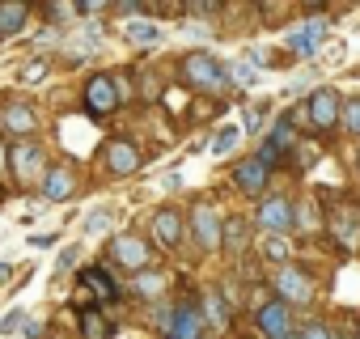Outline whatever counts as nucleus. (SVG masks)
I'll use <instances>...</instances> for the list:
<instances>
[{
    "label": "nucleus",
    "instance_id": "nucleus-1",
    "mask_svg": "<svg viewBox=\"0 0 360 339\" xmlns=\"http://www.w3.org/2000/svg\"><path fill=\"white\" fill-rule=\"evenodd\" d=\"M255 225L267 229V238H288V229L297 225V208L288 196H267L255 212Z\"/></svg>",
    "mask_w": 360,
    "mask_h": 339
},
{
    "label": "nucleus",
    "instance_id": "nucleus-2",
    "mask_svg": "<svg viewBox=\"0 0 360 339\" xmlns=\"http://www.w3.org/2000/svg\"><path fill=\"white\" fill-rule=\"evenodd\" d=\"M110 259L123 267V271H148L153 263V242H144L140 234H115L110 238Z\"/></svg>",
    "mask_w": 360,
    "mask_h": 339
},
{
    "label": "nucleus",
    "instance_id": "nucleus-3",
    "mask_svg": "<svg viewBox=\"0 0 360 339\" xmlns=\"http://www.w3.org/2000/svg\"><path fill=\"white\" fill-rule=\"evenodd\" d=\"M271 288H276V301H292V305H314V280L301 271V267H292V263H284V267H276V276H271Z\"/></svg>",
    "mask_w": 360,
    "mask_h": 339
},
{
    "label": "nucleus",
    "instance_id": "nucleus-4",
    "mask_svg": "<svg viewBox=\"0 0 360 339\" xmlns=\"http://www.w3.org/2000/svg\"><path fill=\"white\" fill-rule=\"evenodd\" d=\"M9 170L18 174V183L22 187H30V183H39V179H47V153L39 148V144H30V140H22V144H13L9 148Z\"/></svg>",
    "mask_w": 360,
    "mask_h": 339
},
{
    "label": "nucleus",
    "instance_id": "nucleus-5",
    "mask_svg": "<svg viewBox=\"0 0 360 339\" xmlns=\"http://www.w3.org/2000/svg\"><path fill=\"white\" fill-rule=\"evenodd\" d=\"M183 77H187L191 85H200V89H229V72H225L208 51H191V56L183 60Z\"/></svg>",
    "mask_w": 360,
    "mask_h": 339
},
{
    "label": "nucleus",
    "instance_id": "nucleus-6",
    "mask_svg": "<svg viewBox=\"0 0 360 339\" xmlns=\"http://www.w3.org/2000/svg\"><path fill=\"white\" fill-rule=\"evenodd\" d=\"M204 331H208V318H204V305L200 301H178L174 305V322H169V331H165V339H204Z\"/></svg>",
    "mask_w": 360,
    "mask_h": 339
},
{
    "label": "nucleus",
    "instance_id": "nucleus-7",
    "mask_svg": "<svg viewBox=\"0 0 360 339\" xmlns=\"http://www.w3.org/2000/svg\"><path fill=\"white\" fill-rule=\"evenodd\" d=\"M191 234L204 250H217L221 238H225V225H221V212L208 204V200H195L191 204Z\"/></svg>",
    "mask_w": 360,
    "mask_h": 339
},
{
    "label": "nucleus",
    "instance_id": "nucleus-8",
    "mask_svg": "<svg viewBox=\"0 0 360 339\" xmlns=\"http://www.w3.org/2000/svg\"><path fill=\"white\" fill-rule=\"evenodd\" d=\"M309 123H314V132H335L339 123H343V106H339V94L335 89H314L309 94Z\"/></svg>",
    "mask_w": 360,
    "mask_h": 339
},
{
    "label": "nucleus",
    "instance_id": "nucleus-9",
    "mask_svg": "<svg viewBox=\"0 0 360 339\" xmlns=\"http://www.w3.org/2000/svg\"><path fill=\"white\" fill-rule=\"evenodd\" d=\"M255 322H259V331H263L267 339H301V335H297V326H292L288 305H284V301H276V297L255 314Z\"/></svg>",
    "mask_w": 360,
    "mask_h": 339
},
{
    "label": "nucleus",
    "instance_id": "nucleus-10",
    "mask_svg": "<svg viewBox=\"0 0 360 339\" xmlns=\"http://www.w3.org/2000/svg\"><path fill=\"white\" fill-rule=\"evenodd\" d=\"M115 106H119V89H115V77H106V72L89 77V85H85V110H89L94 119H102V115H110Z\"/></svg>",
    "mask_w": 360,
    "mask_h": 339
},
{
    "label": "nucleus",
    "instance_id": "nucleus-11",
    "mask_svg": "<svg viewBox=\"0 0 360 339\" xmlns=\"http://www.w3.org/2000/svg\"><path fill=\"white\" fill-rule=\"evenodd\" d=\"M183 234H187V217L178 212V208H157L153 212V242L157 246L174 250L178 242H183Z\"/></svg>",
    "mask_w": 360,
    "mask_h": 339
},
{
    "label": "nucleus",
    "instance_id": "nucleus-12",
    "mask_svg": "<svg viewBox=\"0 0 360 339\" xmlns=\"http://www.w3.org/2000/svg\"><path fill=\"white\" fill-rule=\"evenodd\" d=\"M81 288L102 305V301H119V284L110 280V267L106 263H98V267H85L81 271Z\"/></svg>",
    "mask_w": 360,
    "mask_h": 339
},
{
    "label": "nucleus",
    "instance_id": "nucleus-13",
    "mask_svg": "<svg viewBox=\"0 0 360 339\" xmlns=\"http://www.w3.org/2000/svg\"><path fill=\"white\" fill-rule=\"evenodd\" d=\"M102 157H106V170H110V174H136V170H140V153H136L131 140H110Z\"/></svg>",
    "mask_w": 360,
    "mask_h": 339
},
{
    "label": "nucleus",
    "instance_id": "nucleus-14",
    "mask_svg": "<svg viewBox=\"0 0 360 339\" xmlns=\"http://www.w3.org/2000/svg\"><path fill=\"white\" fill-rule=\"evenodd\" d=\"M322 39H326V22H305V26L288 30V51L292 56H314V51H322Z\"/></svg>",
    "mask_w": 360,
    "mask_h": 339
},
{
    "label": "nucleus",
    "instance_id": "nucleus-15",
    "mask_svg": "<svg viewBox=\"0 0 360 339\" xmlns=\"http://www.w3.org/2000/svg\"><path fill=\"white\" fill-rule=\"evenodd\" d=\"M267 174H271V170H267L259 157H250V161L233 165V183H238V191H242V196H259V191L267 187Z\"/></svg>",
    "mask_w": 360,
    "mask_h": 339
},
{
    "label": "nucleus",
    "instance_id": "nucleus-16",
    "mask_svg": "<svg viewBox=\"0 0 360 339\" xmlns=\"http://www.w3.org/2000/svg\"><path fill=\"white\" fill-rule=\"evenodd\" d=\"M72 187H77V179H72V170H68V165H51V170H47L43 196H47L51 204H64V200L72 196Z\"/></svg>",
    "mask_w": 360,
    "mask_h": 339
},
{
    "label": "nucleus",
    "instance_id": "nucleus-17",
    "mask_svg": "<svg viewBox=\"0 0 360 339\" xmlns=\"http://www.w3.org/2000/svg\"><path fill=\"white\" fill-rule=\"evenodd\" d=\"M0 123H5V132H13V136H30L39 127V115L30 106H22V102H9L0 110Z\"/></svg>",
    "mask_w": 360,
    "mask_h": 339
},
{
    "label": "nucleus",
    "instance_id": "nucleus-18",
    "mask_svg": "<svg viewBox=\"0 0 360 339\" xmlns=\"http://www.w3.org/2000/svg\"><path fill=\"white\" fill-rule=\"evenodd\" d=\"M330 234H335L339 242H347V246H356V242H360V212H356L352 204H343V208H335V217H330Z\"/></svg>",
    "mask_w": 360,
    "mask_h": 339
},
{
    "label": "nucleus",
    "instance_id": "nucleus-19",
    "mask_svg": "<svg viewBox=\"0 0 360 339\" xmlns=\"http://www.w3.org/2000/svg\"><path fill=\"white\" fill-rule=\"evenodd\" d=\"M204 318H208V326H217V331H229V322H233V314H229V301L212 288V293H204Z\"/></svg>",
    "mask_w": 360,
    "mask_h": 339
},
{
    "label": "nucleus",
    "instance_id": "nucleus-20",
    "mask_svg": "<svg viewBox=\"0 0 360 339\" xmlns=\"http://www.w3.org/2000/svg\"><path fill=\"white\" fill-rule=\"evenodd\" d=\"M26 5H18V0H13V5H0V39H13L22 26H26Z\"/></svg>",
    "mask_w": 360,
    "mask_h": 339
},
{
    "label": "nucleus",
    "instance_id": "nucleus-21",
    "mask_svg": "<svg viewBox=\"0 0 360 339\" xmlns=\"http://www.w3.org/2000/svg\"><path fill=\"white\" fill-rule=\"evenodd\" d=\"M246 229H250V225H246L242 217H229V221H225V238H221V246H225V250H246V242H250Z\"/></svg>",
    "mask_w": 360,
    "mask_h": 339
},
{
    "label": "nucleus",
    "instance_id": "nucleus-22",
    "mask_svg": "<svg viewBox=\"0 0 360 339\" xmlns=\"http://www.w3.org/2000/svg\"><path fill=\"white\" fill-rule=\"evenodd\" d=\"M115 225V208H94L85 221H81V234H102V229H110Z\"/></svg>",
    "mask_w": 360,
    "mask_h": 339
},
{
    "label": "nucleus",
    "instance_id": "nucleus-23",
    "mask_svg": "<svg viewBox=\"0 0 360 339\" xmlns=\"http://www.w3.org/2000/svg\"><path fill=\"white\" fill-rule=\"evenodd\" d=\"M81 331H85L89 339H110V335H115V331L102 322V314H98V309H85V314H81Z\"/></svg>",
    "mask_w": 360,
    "mask_h": 339
},
{
    "label": "nucleus",
    "instance_id": "nucleus-24",
    "mask_svg": "<svg viewBox=\"0 0 360 339\" xmlns=\"http://www.w3.org/2000/svg\"><path fill=\"white\" fill-rule=\"evenodd\" d=\"M238 140H242V132H238V127H221V132L212 136V153H217V157H225V153H233V148H238Z\"/></svg>",
    "mask_w": 360,
    "mask_h": 339
},
{
    "label": "nucleus",
    "instance_id": "nucleus-25",
    "mask_svg": "<svg viewBox=\"0 0 360 339\" xmlns=\"http://www.w3.org/2000/svg\"><path fill=\"white\" fill-rule=\"evenodd\" d=\"M127 39L144 47V43H157V39H161V30H157L153 22H131V26H127Z\"/></svg>",
    "mask_w": 360,
    "mask_h": 339
},
{
    "label": "nucleus",
    "instance_id": "nucleus-26",
    "mask_svg": "<svg viewBox=\"0 0 360 339\" xmlns=\"http://www.w3.org/2000/svg\"><path fill=\"white\" fill-rule=\"evenodd\" d=\"M263 259L284 267V263H288V238H267V242H263Z\"/></svg>",
    "mask_w": 360,
    "mask_h": 339
},
{
    "label": "nucleus",
    "instance_id": "nucleus-27",
    "mask_svg": "<svg viewBox=\"0 0 360 339\" xmlns=\"http://www.w3.org/2000/svg\"><path fill=\"white\" fill-rule=\"evenodd\" d=\"M136 293H140V297H157V293H161V276H157V271H140V276H136Z\"/></svg>",
    "mask_w": 360,
    "mask_h": 339
},
{
    "label": "nucleus",
    "instance_id": "nucleus-28",
    "mask_svg": "<svg viewBox=\"0 0 360 339\" xmlns=\"http://www.w3.org/2000/svg\"><path fill=\"white\" fill-rule=\"evenodd\" d=\"M284 157H288V153H284V148H276L271 140H263V144H259V161H263L267 170H276V165H280Z\"/></svg>",
    "mask_w": 360,
    "mask_h": 339
},
{
    "label": "nucleus",
    "instance_id": "nucleus-29",
    "mask_svg": "<svg viewBox=\"0 0 360 339\" xmlns=\"http://www.w3.org/2000/svg\"><path fill=\"white\" fill-rule=\"evenodd\" d=\"M343 123H347V132H352V136H360V98L343 106Z\"/></svg>",
    "mask_w": 360,
    "mask_h": 339
},
{
    "label": "nucleus",
    "instance_id": "nucleus-30",
    "mask_svg": "<svg viewBox=\"0 0 360 339\" xmlns=\"http://www.w3.org/2000/svg\"><path fill=\"white\" fill-rule=\"evenodd\" d=\"M18 326H26V314H22V309H9L5 322H0V335H13Z\"/></svg>",
    "mask_w": 360,
    "mask_h": 339
},
{
    "label": "nucleus",
    "instance_id": "nucleus-31",
    "mask_svg": "<svg viewBox=\"0 0 360 339\" xmlns=\"http://www.w3.org/2000/svg\"><path fill=\"white\" fill-rule=\"evenodd\" d=\"M77 255H81V250H77V246H68V250L60 255V263H56V276H68V271H72V263H77Z\"/></svg>",
    "mask_w": 360,
    "mask_h": 339
},
{
    "label": "nucleus",
    "instance_id": "nucleus-32",
    "mask_svg": "<svg viewBox=\"0 0 360 339\" xmlns=\"http://www.w3.org/2000/svg\"><path fill=\"white\" fill-rule=\"evenodd\" d=\"M301 339H335V335H330V326H326V322H309V326L301 331Z\"/></svg>",
    "mask_w": 360,
    "mask_h": 339
},
{
    "label": "nucleus",
    "instance_id": "nucleus-33",
    "mask_svg": "<svg viewBox=\"0 0 360 339\" xmlns=\"http://www.w3.org/2000/svg\"><path fill=\"white\" fill-rule=\"evenodd\" d=\"M343 56H347V47H343V43H330V47L322 51V60H330V64H343Z\"/></svg>",
    "mask_w": 360,
    "mask_h": 339
},
{
    "label": "nucleus",
    "instance_id": "nucleus-34",
    "mask_svg": "<svg viewBox=\"0 0 360 339\" xmlns=\"http://www.w3.org/2000/svg\"><path fill=\"white\" fill-rule=\"evenodd\" d=\"M47 77V60H30V68H26V81H43Z\"/></svg>",
    "mask_w": 360,
    "mask_h": 339
},
{
    "label": "nucleus",
    "instance_id": "nucleus-35",
    "mask_svg": "<svg viewBox=\"0 0 360 339\" xmlns=\"http://www.w3.org/2000/svg\"><path fill=\"white\" fill-rule=\"evenodd\" d=\"M233 81H242V85H255V72H250V64H233Z\"/></svg>",
    "mask_w": 360,
    "mask_h": 339
},
{
    "label": "nucleus",
    "instance_id": "nucleus-36",
    "mask_svg": "<svg viewBox=\"0 0 360 339\" xmlns=\"http://www.w3.org/2000/svg\"><path fill=\"white\" fill-rule=\"evenodd\" d=\"M22 339H43V322L26 318V326H22Z\"/></svg>",
    "mask_w": 360,
    "mask_h": 339
},
{
    "label": "nucleus",
    "instance_id": "nucleus-37",
    "mask_svg": "<svg viewBox=\"0 0 360 339\" xmlns=\"http://www.w3.org/2000/svg\"><path fill=\"white\" fill-rule=\"evenodd\" d=\"M5 165H9V148L0 144V174H5Z\"/></svg>",
    "mask_w": 360,
    "mask_h": 339
},
{
    "label": "nucleus",
    "instance_id": "nucleus-38",
    "mask_svg": "<svg viewBox=\"0 0 360 339\" xmlns=\"http://www.w3.org/2000/svg\"><path fill=\"white\" fill-rule=\"evenodd\" d=\"M356 339H360V322H356Z\"/></svg>",
    "mask_w": 360,
    "mask_h": 339
}]
</instances>
